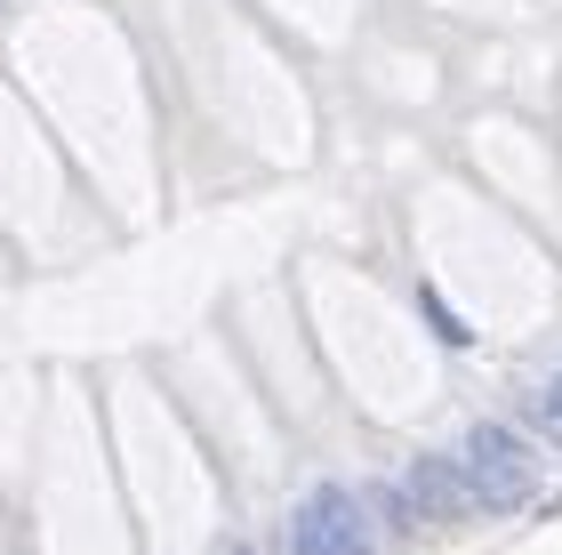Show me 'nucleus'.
Returning a JSON list of instances; mask_svg holds the SVG:
<instances>
[{
	"label": "nucleus",
	"mask_w": 562,
	"mask_h": 555,
	"mask_svg": "<svg viewBox=\"0 0 562 555\" xmlns=\"http://www.w3.org/2000/svg\"><path fill=\"white\" fill-rule=\"evenodd\" d=\"M458 475H474V499H498V508H515V499H530V443L522 435H506V426H474L467 435V467Z\"/></svg>",
	"instance_id": "obj_2"
},
{
	"label": "nucleus",
	"mask_w": 562,
	"mask_h": 555,
	"mask_svg": "<svg viewBox=\"0 0 562 555\" xmlns=\"http://www.w3.org/2000/svg\"><path fill=\"white\" fill-rule=\"evenodd\" d=\"M418 307H426V322H434V331H442L450 346H474V331H467V322H458V314H450V307H442L434 290H418Z\"/></svg>",
	"instance_id": "obj_4"
},
{
	"label": "nucleus",
	"mask_w": 562,
	"mask_h": 555,
	"mask_svg": "<svg viewBox=\"0 0 562 555\" xmlns=\"http://www.w3.org/2000/svg\"><path fill=\"white\" fill-rule=\"evenodd\" d=\"M402 508H411V523H426V515H467L474 491L458 484L450 459H418L411 475H402Z\"/></svg>",
	"instance_id": "obj_3"
},
{
	"label": "nucleus",
	"mask_w": 562,
	"mask_h": 555,
	"mask_svg": "<svg viewBox=\"0 0 562 555\" xmlns=\"http://www.w3.org/2000/svg\"><path fill=\"white\" fill-rule=\"evenodd\" d=\"M290 540H297V555H370V540H378L370 499L346 491V484H314L297 523H290Z\"/></svg>",
	"instance_id": "obj_1"
},
{
	"label": "nucleus",
	"mask_w": 562,
	"mask_h": 555,
	"mask_svg": "<svg viewBox=\"0 0 562 555\" xmlns=\"http://www.w3.org/2000/svg\"><path fill=\"white\" fill-rule=\"evenodd\" d=\"M547 411H554V419H562V378H554V387H547Z\"/></svg>",
	"instance_id": "obj_5"
}]
</instances>
